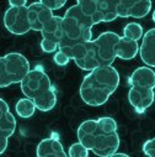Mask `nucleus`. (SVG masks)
Returning <instances> with one entry per match:
<instances>
[{"label":"nucleus","mask_w":155,"mask_h":157,"mask_svg":"<svg viewBox=\"0 0 155 157\" xmlns=\"http://www.w3.org/2000/svg\"><path fill=\"white\" fill-rule=\"evenodd\" d=\"M120 86V73L112 64L90 71L80 86V97L90 106L103 105Z\"/></svg>","instance_id":"1"},{"label":"nucleus","mask_w":155,"mask_h":157,"mask_svg":"<svg viewBox=\"0 0 155 157\" xmlns=\"http://www.w3.org/2000/svg\"><path fill=\"white\" fill-rule=\"evenodd\" d=\"M62 25L64 37L71 41L83 42L92 40V26L95 24L92 19L86 16L76 4L65 11Z\"/></svg>","instance_id":"2"},{"label":"nucleus","mask_w":155,"mask_h":157,"mask_svg":"<svg viewBox=\"0 0 155 157\" xmlns=\"http://www.w3.org/2000/svg\"><path fill=\"white\" fill-rule=\"evenodd\" d=\"M20 87L23 95L32 100L45 95L54 88L48 74L41 68L31 69L20 82Z\"/></svg>","instance_id":"3"},{"label":"nucleus","mask_w":155,"mask_h":157,"mask_svg":"<svg viewBox=\"0 0 155 157\" xmlns=\"http://www.w3.org/2000/svg\"><path fill=\"white\" fill-rule=\"evenodd\" d=\"M120 37L113 31H105L94 40L100 66H111L116 57V45Z\"/></svg>","instance_id":"4"},{"label":"nucleus","mask_w":155,"mask_h":157,"mask_svg":"<svg viewBox=\"0 0 155 157\" xmlns=\"http://www.w3.org/2000/svg\"><path fill=\"white\" fill-rule=\"evenodd\" d=\"M4 25L13 35H25L31 31L27 6H10L4 14Z\"/></svg>","instance_id":"5"},{"label":"nucleus","mask_w":155,"mask_h":157,"mask_svg":"<svg viewBox=\"0 0 155 157\" xmlns=\"http://www.w3.org/2000/svg\"><path fill=\"white\" fill-rule=\"evenodd\" d=\"M4 58H5L6 71L11 78L13 84L20 83L23 79V77L31 71L28 59L19 52H10L5 55Z\"/></svg>","instance_id":"6"},{"label":"nucleus","mask_w":155,"mask_h":157,"mask_svg":"<svg viewBox=\"0 0 155 157\" xmlns=\"http://www.w3.org/2000/svg\"><path fill=\"white\" fill-rule=\"evenodd\" d=\"M150 10L151 0H120L117 5V16L143 19Z\"/></svg>","instance_id":"7"},{"label":"nucleus","mask_w":155,"mask_h":157,"mask_svg":"<svg viewBox=\"0 0 155 157\" xmlns=\"http://www.w3.org/2000/svg\"><path fill=\"white\" fill-rule=\"evenodd\" d=\"M28 22L31 30L33 31H42L43 27L49 22V20L54 16L53 10L47 8L41 2H36L30 4L28 6Z\"/></svg>","instance_id":"8"},{"label":"nucleus","mask_w":155,"mask_h":157,"mask_svg":"<svg viewBox=\"0 0 155 157\" xmlns=\"http://www.w3.org/2000/svg\"><path fill=\"white\" fill-rule=\"evenodd\" d=\"M128 100L137 113H144L153 105L155 100L154 89L131 86V89L128 92Z\"/></svg>","instance_id":"9"},{"label":"nucleus","mask_w":155,"mask_h":157,"mask_svg":"<svg viewBox=\"0 0 155 157\" xmlns=\"http://www.w3.org/2000/svg\"><path fill=\"white\" fill-rule=\"evenodd\" d=\"M120 144H121V140H120V136L117 132H112V134H102L101 132L91 151L96 156L111 157L120 148Z\"/></svg>","instance_id":"10"},{"label":"nucleus","mask_w":155,"mask_h":157,"mask_svg":"<svg viewBox=\"0 0 155 157\" xmlns=\"http://www.w3.org/2000/svg\"><path fill=\"white\" fill-rule=\"evenodd\" d=\"M101 131L97 125V120L90 119L81 123L76 130L78 140H79L89 151H91L97 141V137L100 136Z\"/></svg>","instance_id":"11"},{"label":"nucleus","mask_w":155,"mask_h":157,"mask_svg":"<svg viewBox=\"0 0 155 157\" xmlns=\"http://www.w3.org/2000/svg\"><path fill=\"white\" fill-rule=\"evenodd\" d=\"M36 155L38 157H65L68 153L65 152L63 144L54 135L52 137H47L41 140L37 145Z\"/></svg>","instance_id":"12"},{"label":"nucleus","mask_w":155,"mask_h":157,"mask_svg":"<svg viewBox=\"0 0 155 157\" xmlns=\"http://www.w3.org/2000/svg\"><path fill=\"white\" fill-rule=\"evenodd\" d=\"M140 59L149 67L155 68V27L148 30L142 37L139 46Z\"/></svg>","instance_id":"13"},{"label":"nucleus","mask_w":155,"mask_h":157,"mask_svg":"<svg viewBox=\"0 0 155 157\" xmlns=\"http://www.w3.org/2000/svg\"><path fill=\"white\" fill-rule=\"evenodd\" d=\"M128 83L131 86L140 88H155V72L149 66L138 67L128 78Z\"/></svg>","instance_id":"14"},{"label":"nucleus","mask_w":155,"mask_h":157,"mask_svg":"<svg viewBox=\"0 0 155 157\" xmlns=\"http://www.w3.org/2000/svg\"><path fill=\"white\" fill-rule=\"evenodd\" d=\"M139 53V44L135 40H132L129 37L122 36L116 45V57L123 59V61H131L137 57Z\"/></svg>","instance_id":"15"},{"label":"nucleus","mask_w":155,"mask_h":157,"mask_svg":"<svg viewBox=\"0 0 155 157\" xmlns=\"http://www.w3.org/2000/svg\"><path fill=\"white\" fill-rule=\"evenodd\" d=\"M63 17L62 16H53L49 22L43 27V30L41 31L42 38H46V40L60 44V41L64 37V31H63V25H62Z\"/></svg>","instance_id":"16"},{"label":"nucleus","mask_w":155,"mask_h":157,"mask_svg":"<svg viewBox=\"0 0 155 157\" xmlns=\"http://www.w3.org/2000/svg\"><path fill=\"white\" fill-rule=\"evenodd\" d=\"M120 0H97V19L100 22H111L117 19Z\"/></svg>","instance_id":"17"},{"label":"nucleus","mask_w":155,"mask_h":157,"mask_svg":"<svg viewBox=\"0 0 155 157\" xmlns=\"http://www.w3.org/2000/svg\"><path fill=\"white\" fill-rule=\"evenodd\" d=\"M33 103L36 105V108L40 111H51L56 104H57V93H56V88H53L52 90H49L48 93H46L42 97H38L36 99H33Z\"/></svg>","instance_id":"18"},{"label":"nucleus","mask_w":155,"mask_h":157,"mask_svg":"<svg viewBox=\"0 0 155 157\" xmlns=\"http://www.w3.org/2000/svg\"><path fill=\"white\" fill-rule=\"evenodd\" d=\"M15 110H16V114L19 115V117H21V119H28V117L33 116L37 108H36L33 100L26 97V98L17 100V103L15 105Z\"/></svg>","instance_id":"19"},{"label":"nucleus","mask_w":155,"mask_h":157,"mask_svg":"<svg viewBox=\"0 0 155 157\" xmlns=\"http://www.w3.org/2000/svg\"><path fill=\"white\" fill-rule=\"evenodd\" d=\"M16 119L11 111L6 113L0 119V136L11 137L16 130Z\"/></svg>","instance_id":"20"},{"label":"nucleus","mask_w":155,"mask_h":157,"mask_svg":"<svg viewBox=\"0 0 155 157\" xmlns=\"http://www.w3.org/2000/svg\"><path fill=\"white\" fill-rule=\"evenodd\" d=\"M76 5L89 17L92 19L94 24H100L97 19V0H76Z\"/></svg>","instance_id":"21"},{"label":"nucleus","mask_w":155,"mask_h":157,"mask_svg":"<svg viewBox=\"0 0 155 157\" xmlns=\"http://www.w3.org/2000/svg\"><path fill=\"white\" fill-rule=\"evenodd\" d=\"M143 35H144V29L138 22H129L123 29V36L129 37L135 41H139L143 37Z\"/></svg>","instance_id":"22"},{"label":"nucleus","mask_w":155,"mask_h":157,"mask_svg":"<svg viewBox=\"0 0 155 157\" xmlns=\"http://www.w3.org/2000/svg\"><path fill=\"white\" fill-rule=\"evenodd\" d=\"M97 125L99 129L102 134H112V132H117V123L113 117L110 116H102L97 119Z\"/></svg>","instance_id":"23"},{"label":"nucleus","mask_w":155,"mask_h":157,"mask_svg":"<svg viewBox=\"0 0 155 157\" xmlns=\"http://www.w3.org/2000/svg\"><path fill=\"white\" fill-rule=\"evenodd\" d=\"M68 155L70 157H88L89 150L80 141H78V142L70 145V147L68 150Z\"/></svg>","instance_id":"24"},{"label":"nucleus","mask_w":155,"mask_h":157,"mask_svg":"<svg viewBox=\"0 0 155 157\" xmlns=\"http://www.w3.org/2000/svg\"><path fill=\"white\" fill-rule=\"evenodd\" d=\"M11 78L6 71V64H5V58L4 56L0 57V88H6L11 86Z\"/></svg>","instance_id":"25"},{"label":"nucleus","mask_w":155,"mask_h":157,"mask_svg":"<svg viewBox=\"0 0 155 157\" xmlns=\"http://www.w3.org/2000/svg\"><path fill=\"white\" fill-rule=\"evenodd\" d=\"M41 48L46 53H53V52H57L59 50V44L53 42V41H49V40H46V38H42V41H41Z\"/></svg>","instance_id":"26"},{"label":"nucleus","mask_w":155,"mask_h":157,"mask_svg":"<svg viewBox=\"0 0 155 157\" xmlns=\"http://www.w3.org/2000/svg\"><path fill=\"white\" fill-rule=\"evenodd\" d=\"M40 2L42 3V4H45L47 8H49L51 10H59V9H62L65 4H67V2L68 0H40Z\"/></svg>","instance_id":"27"},{"label":"nucleus","mask_w":155,"mask_h":157,"mask_svg":"<svg viewBox=\"0 0 155 157\" xmlns=\"http://www.w3.org/2000/svg\"><path fill=\"white\" fill-rule=\"evenodd\" d=\"M70 57L65 53V52H63L62 50H58L57 52H56V55H54V62H56V64H58V66H67L69 62H70Z\"/></svg>","instance_id":"28"},{"label":"nucleus","mask_w":155,"mask_h":157,"mask_svg":"<svg viewBox=\"0 0 155 157\" xmlns=\"http://www.w3.org/2000/svg\"><path fill=\"white\" fill-rule=\"evenodd\" d=\"M143 152L149 157H155V137L148 140L143 145Z\"/></svg>","instance_id":"29"},{"label":"nucleus","mask_w":155,"mask_h":157,"mask_svg":"<svg viewBox=\"0 0 155 157\" xmlns=\"http://www.w3.org/2000/svg\"><path fill=\"white\" fill-rule=\"evenodd\" d=\"M10 111V108H9V104L4 100V99H2L0 98V119L6 114V113H9Z\"/></svg>","instance_id":"30"},{"label":"nucleus","mask_w":155,"mask_h":157,"mask_svg":"<svg viewBox=\"0 0 155 157\" xmlns=\"http://www.w3.org/2000/svg\"><path fill=\"white\" fill-rule=\"evenodd\" d=\"M9 146V137L0 136V155L4 153Z\"/></svg>","instance_id":"31"},{"label":"nucleus","mask_w":155,"mask_h":157,"mask_svg":"<svg viewBox=\"0 0 155 157\" xmlns=\"http://www.w3.org/2000/svg\"><path fill=\"white\" fill-rule=\"evenodd\" d=\"M10 6H26L27 0H9Z\"/></svg>","instance_id":"32"},{"label":"nucleus","mask_w":155,"mask_h":157,"mask_svg":"<svg viewBox=\"0 0 155 157\" xmlns=\"http://www.w3.org/2000/svg\"><path fill=\"white\" fill-rule=\"evenodd\" d=\"M112 156H114V157H117V156H118V157H127L128 155H127V153H120V152H114Z\"/></svg>","instance_id":"33"},{"label":"nucleus","mask_w":155,"mask_h":157,"mask_svg":"<svg viewBox=\"0 0 155 157\" xmlns=\"http://www.w3.org/2000/svg\"><path fill=\"white\" fill-rule=\"evenodd\" d=\"M153 21H154V22H155V10H154V11H153Z\"/></svg>","instance_id":"34"}]
</instances>
